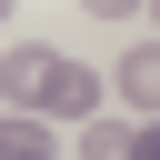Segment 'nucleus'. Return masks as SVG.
<instances>
[{
	"instance_id": "20e7f679",
	"label": "nucleus",
	"mask_w": 160,
	"mask_h": 160,
	"mask_svg": "<svg viewBox=\"0 0 160 160\" xmlns=\"http://www.w3.org/2000/svg\"><path fill=\"white\" fill-rule=\"evenodd\" d=\"M0 160H50V130L40 120H0Z\"/></svg>"
},
{
	"instance_id": "39448f33",
	"label": "nucleus",
	"mask_w": 160,
	"mask_h": 160,
	"mask_svg": "<svg viewBox=\"0 0 160 160\" xmlns=\"http://www.w3.org/2000/svg\"><path fill=\"white\" fill-rule=\"evenodd\" d=\"M130 160H160V130H140V140H130Z\"/></svg>"
},
{
	"instance_id": "f257e3e1",
	"label": "nucleus",
	"mask_w": 160,
	"mask_h": 160,
	"mask_svg": "<svg viewBox=\"0 0 160 160\" xmlns=\"http://www.w3.org/2000/svg\"><path fill=\"white\" fill-rule=\"evenodd\" d=\"M0 100H10V120H80V130H90V110H100V80H90L70 50L10 40V50H0Z\"/></svg>"
},
{
	"instance_id": "7ed1b4c3",
	"label": "nucleus",
	"mask_w": 160,
	"mask_h": 160,
	"mask_svg": "<svg viewBox=\"0 0 160 160\" xmlns=\"http://www.w3.org/2000/svg\"><path fill=\"white\" fill-rule=\"evenodd\" d=\"M130 140H140V130H120V120H90V130H80V160H130Z\"/></svg>"
},
{
	"instance_id": "f03ea898",
	"label": "nucleus",
	"mask_w": 160,
	"mask_h": 160,
	"mask_svg": "<svg viewBox=\"0 0 160 160\" xmlns=\"http://www.w3.org/2000/svg\"><path fill=\"white\" fill-rule=\"evenodd\" d=\"M110 80H120V100H130V110H150V130H160V40H140Z\"/></svg>"
}]
</instances>
